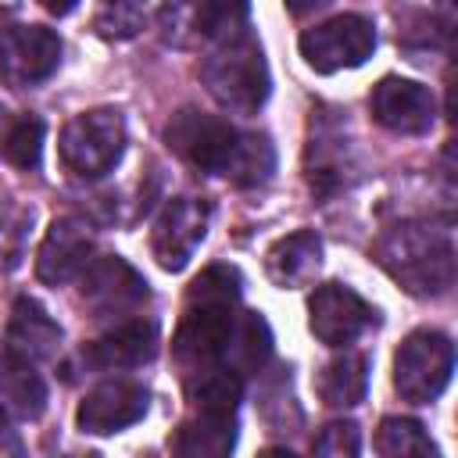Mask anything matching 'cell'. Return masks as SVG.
I'll use <instances>...</instances> for the list:
<instances>
[{
	"label": "cell",
	"instance_id": "11",
	"mask_svg": "<svg viewBox=\"0 0 458 458\" xmlns=\"http://www.w3.org/2000/svg\"><path fill=\"white\" fill-rule=\"evenodd\" d=\"M208 225H211V204L208 200H200V197L168 200L154 222V233H150V250H154L157 265L168 272H179L193 258V250L204 243Z\"/></svg>",
	"mask_w": 458,
	"mask_h": 458
},
{
	"label": "cell",
	"instance_id": "23",
	"mask_svg": "<svg viewBox=\"0 0 458 458\" xmlns=\"http://www.w3.org/2000/svg\"><path fill=\"white\" fill-rule=\"evenodd\" d=\"M236 444V422L222 415H197L179 426L172 437V451L186 458H222Z\"/></svg>",
	"mask_w": 458,
	"mask_h": 458
},
{
	"label": "cell",
	"instance_id": "27",
	"mask_svg": "<svg viewBox=\"0 0 458 458\" xmlns=\"http://www.w3.org/2000/svg\"><path fill=\"white\" fill-rule=\"evenodd\" d=\"M272 168H276V150H272L268 136H240L233 165L225 175L240 186H258L272 175Z\"/></svg>",
	"mask_w": 458,
	"mask_h": 458
},
{
	"label": "cell",
	"instance_id": "19",
	"mask_svg": "<svg viewBox=\"0 0 458 458\" xmlns=\"http://www.w3.org/2000/svg\"><path fill=\"white\" fill-rule=\"evenodd\" d=\"M7 344L11 354L25 358V361H39L50 358L61 344V326L47 315V308H39L36 301L21 297L11 311V326H7Z\"/></svg>",
	"mask_w": 458,
	"mask_h": 458
},
{
	"label": "cell",
	"instance_id": "32",
	"mask_svg": "<svg viewBox=\"0 0 458 458\" xmlns=\"http://www.w3.org/2000/svg\"><path fill=\"white\" fill-rule=\"evenodd\" d=\"M326 0H283V7L290 11V14H297V18H304V14H311V11H318Z\"/></svg>",
	"mask_w": 458,
	"mask_h": 458
},
{
	"label": "cell",
	"instance_id": "9",
	"mask_svg": "<svg viewBox=\"0 0 458 458\" xmlns=\"http://www.w3.org/2000/svg\"><path fill=\"white\" fill-rule=\"evenodd\" d=\"M379 322V311L344 283H322L308 297V326L326 347H347Z\"/></svg>",
	"mask_w": 458,
	"mask_h": 458
},
{
	"label": "cell",
	"instance_id": "25",
	"mask_svg": "<svg viewBox=\"0 0 458 458\" xmlns=\"http://www.w3.org/2000/svg\"><path fill=\"white\" fill-rule=\"evenodd\" d=\"M43 136H47V125L43 118L36 114H21L14 118L4 136H0V157L14 168H36L39 157H43Z\"/></svg>",
	"mask_w": 458,
	"mask_h": 458
},
{
	"label": "cell",
	"instance_id": "15",
	"mask_svg": "<svg viewBox=\"0 0 458 458\" xmlns=\"http://www.w3.org/2000/svg\"><path fill=\"white\" fill-rule=\"evenodd\" d=\"M154 354H157V322L132 318V322L111 329L107 336L86 344L79 351V361L93 372H125V369H140Z\"/></svg>",
	"mask_w": 458,
	"mask_h": 458
},
{
	"label": "cell",
	"instance_id": "1",
	"mask_svg": "<svg viewBox=\"0 0 458 458\" xmlns=\"http://www.w3.org/2000/svg\"><path fill=\"white\" fill-rule=\"evenodd\" d=\"M376 261L415 297H433L454 283V243L447 225L404 222L376 240Z\"/></svg>",
	"mask_w": 458,
	"mask_h": 458
},
{
	"label": "cell",
	"instance_id": "14",
	"mask_svg": "<svg viewBox=\"0 0 458 458\" xmlns=\"http://www.w3.org/2000/svg\"><path fill=\"white\" fill-rule=\"evenodd\" d=\"M247 14V0H168L161 14V32L168 43H197L218 39L240 29Z\"/></svg>",
	"mask_w": 458,
	"mask_h": 458
},
{
	"label": "cell",
	"instance_id": "22",
	"mask_svg": "<svg viewBox=\"0 0 458 458\" xmlns=\"http://www.w3.org/2000/svg\"><path fill=\"white\" fill-rule=\"evenodd\" d=\"M268 354H272V333H268L265 318L254 311H240L233 336L225 344L222 365H229L236 376H247V372H258L268 361Z\"/></svg>",
	"mask_w": 458,
	"mask_h": 458
},
{
	"label": "cell",
	"instance_id": "28",
	"mask_svg": "<svg viewBox=\"0 0 458 458\" xmlns=\"http://www.w3.org/2000/svg\"><path fill=\"white\" fill-rule=\"evenodd\" d=\"M240 272L233 265H208L186 290V304L193 301H225V304H236L240 297Z\"/></svg>",
	"mask_w": 458,
	"mask_h": 458
},
{
	"label": "cell",
	"instance_id": "10",
	"mask_svg": "<svg viewBox=\"0 0 458 458\" xmlns=\"http://www.w3.org/2000/svg\"><path fill=\"white\" fill-rule=\"evenodd\" d=\"M61 64V36L47 25H14L0 36V82L29 89Z\"/></svg>",
	"mask_w": 458,
	"mask_h": 458
},
{
	"label": "cell",
	"instance_id": "4",
	"mask_svg": "<svg viewBox=\"0 0 458 458\" xmlns=\"http://www.w3.org/2000/svg\"><path fill=\"white\" fill-rule=\"evenodd\" d=\"M454 372V344L437 329H415L394 351V390L411 404L437 401Z\"/></svg>",
	"mask_w": 458,
	"mask_h": 458
},
{
	"label": "cell",
	"instance_id": "26",
	"mask_svg": "<svg viewBox=\"0 0 458 458\" xmlns=\"http://www.w3.org/2000/svg\"><path fill=\"white\" fill-rule=\"evenodd\" d=\"M376 451L386 458H408V454H437V444L415 419H383L376 433Z\"/></svg>",
	"mask_w": 458,
	"mask_h": 458
},
{
	"label": "cell",
	"instance_id": "29",
	"mask_svg": "<svg viewBox=\"0 0 458 458\" xmlns=\"http://www.w3.org/2000/svg\"><path fill=\"white\" fill-rule=\"evenodd\" d=\"M147 14V0H100V11H97V32L107 36V39H122V36H132L140 29Z\"/></svg>",
	"mask_w": 458,
	"mask_h": 458
},
{
	"label": "cell",
	"instance_id": "24",
	"mask_svg": "<svg viewBox=\"0 0 458 458\" xmlns=\"http://www.w3.org/2000/svg\"><path fill=\"white\" fill-rule=\"evenodd\" d=\"M344 154H347V140L322 122L311 132V143H308V168H311L308 175H311V186L318 193H329L344 182Z\"/></svg>",
	"mask_w": 458,
	"mask_h": 458
},
{
	"label": "cell",
	"instance_id": "20",
	"mask_svg": "<svg viewBox=\"0 0 458 458\" xmlns=\"http://www.w3.org/2000/svg\"><path fill=\"white\" fill-rule=\"evenodd\" d=\"M240 394H243L240 376L229 365H222V361L186 372V401L193 404L197 415L233 419L236 415V404H240Z\"/></svg>",
	"mask_w": 458,
	"mask_h": 458
},
{
	"label": "cell",
	"instance_id": "18",
	"mask_svg": "<svg viewBox=\"0 0 458 458\" xmlns=\"http://www.w3.org/2000/svg\"><path fill=\"white\" fill-rule=\"evenodd\" d=\"M322 265V240L311 229H297L276 240L265 254V268L279 286H304Z\"/></svg>",
	"mask_w": 458,
	"mask_h": 458
},
{
	"label": "cell",
	"instance_id": "31",
	"mask_svg": "<svg viewBox=\"0 0 458 458\" xmlns=\"http://www.w3.org/2000/svg\"><path fill=\"white\" fill-rule=\"evenodd\" d=\"M311 451L315 454H326V458H351L361 451V437H358V426L354 422H329L322 426V433L311 440Z\"/></svg>",
	"mask_w": 458,
	"mask_h": 458
},
{
	"label": "cell",
	"instance_id": "6",
	"mask_svg": "<svg viewBox=\"0 0 458 458\" xmlns=\"http://www.w3.org/2000/svg\"><path fill=\"white\" fill-rule=\"evenodd\" d=\"M376 50V25L361 14H336L301 36V57L308 68L333 75L344 68H358Z\"/></svg>",
	"mask_w": 458,
	"mask_h": 458
},
{
	"label": "cell",
	"instance_id": "3",
	"mask_svg": "<svg viewBox=\"0 0 458 458\" xmlns=\"http://www.w3.org/2000/svg\"><path fill=\"white\" fill-rule=\"evenodd\" d=\"M125 150V118L114 107H93L75 114L57 140V154L64 168L79 179L107 175Z\"/></svg>",
	"mask_w": 458,
	"mask_h": 458
},
{
	"label": "cell",
	"instance_id": "7",
	"mask_svg": "<svg viewBox=\"0 0 458 458\" xmlns=\"http://www.w3.org/2000/svg\"><path fill=\"white\" fill-rule=\"evenodd\" d=\"M236 311L225 301H193L186 304V315L172 336V358L182 372L218 365L225 354V344L233 336Z\"/></svg>",
	"mask_w": 458,
	"mask_h": 458
},
{
	"label": "cell",
	"instance_id": "2",
	"mask_svg": "<svg viewBox=\"0 0 458 458\" xmlns=\"http://www.w3.org/2000/svg\"><path fill=\"white\" fill-rule=\"evenodd\" d=\"M200 79L222 107L240 114H254L268 100V64L261 43L247 32L229 36L211 57H204Z\"/></svg>",
	"mask_w": 458,
	"mask_h": 458
},
{
	"label": "cell",
	"instance_id": "33",
	"mask_svg": "<svg viewBox=\"0 0 458 458\" xmlns=\"http://www.w3.org/2000/svg\"><path fill=\"white\" fill-rule=\"evenodd\" d=\"M75 4H79V0H39V7L50 11V14H57V18L68 14V11H75Z\"/></svg>",
	"mask_w": 458,
	"mask_h": 458
},
{
	"label": "cell",
	"instance_id": "16",
	"mask_svg": "<svg viewBox=\"0 0 458 458\" xmlns=\"http://www.w3.org/2000/svg\"><path fill=\"white\" fill-rule=\"evenodd\" d=\"M89 229L72 222V218H61L47 229L43 243H39V254H36V276L50 286H61L68 279H75L86 261H89Z\"/></svg>",
	"mask_w": 458,
	"mask_h": 458
},
{
	"label": "cell",
	"instance_id": "8",
	"mask_svg": "<svg viewBox=\"0 0 458 458\" xmlns=\"http://www.w3.org/2000/svg\"><path fill=\"white\" fill-rule=\"evenodd\" d=\"M147 279L125 258H97L79 272V297L93 311V318L132 315L147 301Z\"/></svg>",
	"mask_w": 458,
	"mask_h": 458
},
{
	"label": "cell",
	"instance_id": "12",
	"mask_svg": "<svg viewBox=\"0 0 458 458\" xmlns=\"http://www.w3.org/2000/svg\"><path fill=\"white\" fill-rule=\"evenodd\" d=\"M369 111L372 118L390 129V132H401V136H422L429 132L433 118H437V100L433 93L415 82V79H397V75H386L372 86L369 93Z\"/></svg>",
	"mask_w": 458,
	"mask_h": 458
},
{
	"label": "cell",
	"instance_id": "13",
	"mask_svg": "<svg viewBox=\"0 0 458 458\" xmlns=\"http://www.w3.org/2000/svg\"><path fill=\"white\" fill-rule=\"evenodd\" d=\"M147 386L132 383V379H111V383H100L93 386L79 408H75V426L82 433H93V437H107V433H122L125 426L140 422L147 415Z\"/></svg>",
	"mask_w": 458,
	"mask_h": 458
},
{
	"label": "cell",
	"instance_id": "30",
	"mask_svg": "<svg viewBox=\"0 0 458 458\" xmlns=\"http://www.w3.org/2000/svg\"><path fill=\"white\" fill-rule=\"evenodd\" d=\"M29 225H32V208H11V204L0 208V258L7 268L18 265Z\"/></svg>",
	"mask_w": 458,
	"mask_h": 458
},
{
	"label": "cell",
	"instance_id": "21",
	"mask_svg": "<svg viewBox=\"0 0 458 458\" xmlns=\"http://www.w3.org/2000/svg\"><path fill=\"white\" fill-rule=\"evenodd\" d=\"M315 386H318V397L329 408H351V404H358L365 397V386H369V358L344 351L340 358H333V361L322 365Z\"/></svg>",
	"mask_w": 458,
	"mask_h": 458
},
{
	"label": "cell",
	"instance_id": "17",
	"mask_svg": "<svg viewBox=\"0 0 458 458\" xmlns=\"http://www.w3.org/2000/svg\"><path fill=\"white\" fill-rule=\"evenodd\" d=\"M43 408H47V383L39 379V372L18 354H4L0 358V419L25 422V419H39Z\"/></svg>",
	"mask_w": 458,
	"mask_h": 458
},
{
	"label": "cell",
	"instance_id": "5",
	"mask_svg": "<svg viewBox=\"0 0 458 458\" xmlns=\"http://www.w3.org/2000/svg\"><path fill=\"white\" fill-rule=\"evenodd\" d=\"M165 143L186 165H193L200 172L225 175L229 165H233L240 132L225 118H218V114H208V111H197V107H182V111H175L168 118Z\"/></svg>",
	"mask_w": 458,
	"mask_h": 458
}]
</instances>
